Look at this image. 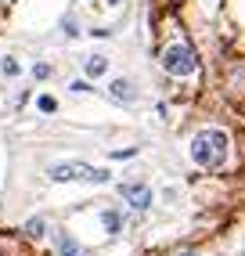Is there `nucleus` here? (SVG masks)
I'll list each match as a JSON object with an SVG mask.
<instances>
[{
	"instance_id": "obj_2",
	"label": "nucleus",
	"mask_w": 245,
	"mask_h": 256,
	"mask_svg": "<svg viewBox=\"0 0 245 256\" xmlns=\"http://www.w3.org/2000/svg\"><path fill=\"white\" fill-rule=\"evenodd\" d=\"M188 156L198 170H224L227 156H231V134L220 126H202L191 134L188 141Z\"/></svg>"
},
{
	"instance_id": "obj_15",
	"label": "nucleus",
	"mask_w": 245,
	"mask_h": 256,
	"mask_svg": "<svg viewBox=\"0 0 245 256\" xmlns=\"http://www.w3.org/2000/svg\"><path fill=\"white\" fill-rule=\"evenodd\" d=\"M137 148H122V152H112V159H134Z\"/></svg>"
},
{
	"instance_id": "obj_13",
	"label": "nucleus",
	"mask_w": 245,
	"mask_h": 256,
	"mask_svg": "<svg viewBox=\"0 0 245 256\" xmlns=\"http://www.w3.org/2000/svg\"><path fill=\"white\" fill-rule=\"evenodd\" d=\"M36 108H40L44 116H54V112H58V98H50V94H40V98H36Z\"/></svg>"
},
{
	"instance_id": "obj_18",
	"label": "nucleus",
	"mask_w": 245,
	"mask_h": 256,
	"mask_svg": "<svg viewBox=\"0 0 245 256\" xmlns=\"http://www.w3.org/2000/svg\"><path fill=\"white\" fill-rule=\"evenodd\" d=\"M80 4H86V0H80Z\"/></svg>"
},
{
	"instance_id": "obj_7",
	"label": "nucleus",
	"mask_w": 245,
	"mask_h": 256,
	"mask_svg": "<svg viewBox=\"0 0 245 256\" xmlns=\"http://www.w3.org/2000/svg\"><path fill=\"white\" fill-rule=\"evenodd\" d=\"M58 256H90L86 249H80V242L72 234H65V231H58Z\"/></svg>"
},
{
	"instance_id": "obj_10",
	"label": "nucleus",
	"mask_w": 245,
	"mask_h": 256,
	"mask_svg": "<svg viewBox=\"0 0 245 256\" xmlns=\"http://www.w3.org/2000/svg\"><path fill=\"white\" fill-rule=\"evenodd\" d=\"M0 76H4V80L22 76V62H18V58H11V54H4V58H0Z\"/></svg>"
},
{
	"instance_id": "obj_5",
	"label": "nucleus",
	"mask_w": 245,
	"mask_h": 256,
	"mask_svg": "<svg viewBox=\"0 0 245 256\" xmlns=\"http://www.w3.org/2000/svg\"><path fill=\"white\" fill-rule=\"evenodd\" d=\"M108 94L116 105H137V98H141V90H137V83L130 80V76H116V80H108Z\"/></svg>"
},
{
	"instance_id": "obj_8",
	"label": "nucleus",
	"mask_w": 245,
	"mask_h": 256,
	"mask_svg": "<svg viewBox=\"0 0 245 256\" xmlns=\"http://www.w3.org/2000/svg\"><path fill=\"white\" fill-rule=\"evenodd\" d=\"M101 224H104V234L116 238V234L122 231V213H119V210H104V213H101Z\"/></svg>"
},
{
	"instance_id": "obj_6",
	"label": "nucleus",
	"mask_w": 245,
	"mask_h": 256,
	"mask_svg": "<svg viewBox=\"0 0 245 256\" xmlns=\"http://www.w3.org/2000/svg\"><path fill=\"white\" fill-rule=\"evenodd\" d=\"M83 72H86V80L104 76V72H108V58H104V54H86L83 58Z\"/></svg>"
},
{
	"instance_id": "obj_16",
	"label": "nucleus",
	"mask_w": 245,
	"mask_h": 256,
	"mask_svg": "<svg viewBox=\"0 0 245 256\" xmlns=\"http://www.w3.org/2000/svg\"><path fill=\"white\" fill-rule=\"evenodd\" d=\"M173 256H202V252H198V249H177Z\"/></svg>"
},
{
	"instance_id": "obj_17",
	"label": "nucleus",
	"mask_w": 245,
	"mask_h": 256,
	"mask_svg": "<svg viewBox=\"0 0 245 256\" xmlns=\"http://www.w3.org/2000/svg\"><path fill=\"white\" fill-rule=\"evenodd\" d=\"M108 4H112V8H119V4H122V0H108Z\"/></svg>"
},
{
	"instance_id": "obj_12",
	"label": "nucleus",
	"mask_w": 245,
	"mask_h": 256,
	"mask_svg": "<svg viewBox=\"0 0 245 256\" xmlns=\"http://www.w3.org/2000/svg\"><path fill=\"white\" fill-rule=\"evenodd\" d=\"M50 76H54V65H50V62H36V65H32V80H36V83H44Z\"/></svg>"
},
{
	"instance_id": "obj_1",
	"label": "nucleus",
	"mask_w": 245,
	"mask_h": 256,
	"mask_svg": "<svg viewBox=\"0 0 245 256\" xmlns=\"http://www.w3.org/2000/svg\"><path fill=\"white\" fill-rule=\"evenodd\" d=\"M159 69L170 76V80H198L202 76V58H198V50L195 44H191L184 32H173V36H166L159 44Z\"/></svg>"
},
{
	"instance_id": "obj_9",
	"label": "nucleus",
	"mask_w": 245,
	"mask_h": 256,
	"mask_svg": "<svg viewBox=\"0 0 245 256\" xmlns=\"http://www.w3.org/2000/svg\"><path fill=\"white\" fill-rule=\"evenodd\" d=\"M22 231H26V238H44L47 234V220L44 216H29L22 224Z\"/></svg>"
},
{
	"instance_id": "obj_14",
	"label": "nucleus",
	"mask_w": 245,
	"mask_h": 256,
	"mask_svg": "<svg viewBox=\"0 0 245 256\" xmlns=\"http://www.w3.org/2000/svg\"><path fill=\"white\" fill-rule=\"evenodd\" d=\"M68 90H72V94H94L90 80H72V83H68Z\"/></svg>"
},
{
	"instance_id": "obj_11",
	"label": "nucleus",
	"mask_w": 245,
	"mask_h": 256,
	"mask_svg": "<svg viewBox=\"0 0 245 256\" xmlns=\"http://www.w3.org/2000/svg\"><path fill=\"white\" fill-rule=\"evenodd\" d=\"M58 26H62V32H65L68 40H76L80 32H83V29H80V22H76V14H62V22H58Z\"/></svg>"
},
{
	"instance_id": "obj_4",
	"label": "nucleus",
	"mask_w": 245,
	"mask_h": 256,
	"mask_svg": "<svg viewBox=\"0 0 245 256\" xmlns=\"http://www.w3.org/2000/svg\"><path fill=\"white\" fill-rule=\"evenodd\" d=\"M119 195H122V202H126L134 213H148V210H152V188L141 184V180L119 184Z\"/></svg>"
},
{
	"instance_id": "obj_3",
	"label": "nucleus",
	"mask_w": 245,
	"mask_h": 256,
	"mask_svg": "<svg viewBox=\"0 0 245 256\" xmlns=\"http://www.w3.org/2000/svg\"><path fill=\"white\" fill-rule=\"evenodd\" d=\"M47 177L54 184H68V180H83V184H108L112 174L101 166H86V162H54L47 170Z\"/></svg>"
}]
</instances>
